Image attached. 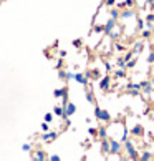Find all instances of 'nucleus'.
Returning a JSON list of instances; mask_svg holds the SVG:
<instances>
[{
	"label": "nucleus",
	"mask_w": 154,
	"mask_h": 161,
	"mask_svg": "<svg viewBox=\"0 0 154 161\" xmlns=\"http://www.w3.org/2000/svg\"><path fill=\"white\" fill-rule=\"evenodd\" d=\"M142 133H144V128H142L141 125H136V126L133 128V135L134 136H141Z\"/></svg>",
	"instance_id": "13"
},
{
	"label": "nucleus",
	"mask_w": 154,
	"mask_h": 161,
	"mask_svg": "<svg viewBox=\"0 0 154 161\" xmlns=\"http://www.w3.org/2000/svg\"><path fill=\"white\" fill-rule=\"evenodd\" d=\"M116 76H119V78H124V76H126L124 70H118V72H116Z\"/></svg>",
	"instance_id": "30"
},
{
	"label": "nucleus",
	"mask_w": 154,
	"mask_h": 161,
	"mask_svg": "<svg viewBox=\"0 0 154 161\" xmlns=\"http://www.w3.org/2000/svg\"><path fill=\"white\" fill-rule=\"evenodd\" d=\"M56 136H58V133H56V131H43L42 140L45 141V143H51V141L56 140Z\"/></svg>",
	"instance_id": "3"
},
{
	"label": "nucleus",
	"mask_w": 154,
	"mask_h": 161,
	"mask_svg": "<svg viewBox=\"0 0 154 161\" xmlns=\"http://www.w3.org/2000/svg\"><path fill=\"white\" fill-rule=\"evenodd\" d=\"M109 15H111V18H114V20H118V18L121 17V12L118 9H111L109 10Z\"/></svg>",
	"instance_id": "17"
},
{
	"label": "nucleus",
	"mask_w": 154,
	"mask_h": 161,
	"mask_svg": "<svg viewBox=\"0 0 154 161\" xmlns=\"http://www.w3.org/2000/svg\"><path fill=\"white\" fill-rule=\"evenodd\" d=\"M67 80H75V73L67 72Z\"/></svg>",
	"instance_id": "31"
},
{
	"label": "nucleus",
	"mask_w": 154,
	"mask_h": 161,
	"mask_svg": "<svg viewBox=\"0 0 154 161\" xmlns=\"http://www.w3.org/2000/svg\"><path fill=\"white\" fill-rule=\"evenodd\" d=\"M86 102H90V103H95V95H93L91 91H86Z\"/></svg>",
	"instance_id": "20"
},
{
	"label": "nucleus",
	"mask_w": 154,
	"mask_h": 161,
	"mask_svg": "<svg viewBox=\"0 0 154 161\" xmlns=\"http://www.w3.org/2000/svg\"><path fill=\"white\" fill-rule=\"evenodd\" d=\"M134 17V12L133 10H124V12H121V18H133Z\"/></svg>",
	"instance_id": "16"
},
{
	"label": "nucleus",
	"mask_w": 154,
	"mask_h": 161,
	"mask_svg": "<svg viewBox=\"0 0 154 161\" xmlns=\"http://www.w3.org/2000/svg\"><path fill=\"white\" fill-rule=\"evenodd\" d=\"M116 50L123 51V50H124V47H123V45H119V43H118V45H116Z\"/></svg>",
	"instance_id": "41"
},
{
	"label": "nucleus",
	"mask_w": 154,
	"mask_h": 161,
	"mask_svg": "<svg viewBox=\"0 0 154 161\" xmlns=\"http://www.w3.org/2000/svg\"><path fill=\"white\" fill-rule=\"evenodd\" d=\"M98 136H100V138H106V136H108V131H106V128L104 126L98 128Z\"/></svg>",
	"instance_id": "18"
},
{
	"label": "nucleus",
	"mask_w": 154,
	"mask_h": 161,
	"mask_svg": "<svg viewBox=\"0 0 154 161\" xmlns=\"http://www.w3.org/2000/svg\"><path fill=\"white\" fill-rule=\"evenodd\" d=\"M118 67L126 68V60H124V58H118Z\"/></svg>",
	"instance_id": "23"
},
{
	"label": "nucleus",
	"mask_w": 154,
	"mask_h": 161,
	"mask_svg": "<svg viewBox=\"0 0 154 161\" xmlns=\"http://www.w3.org/2000/svg\"><path fill=\"white\" fill-rule=\"evenodd\" d=\"M61 67H63V60H58V62H56V68L60 70Z\"/></svg>",
	"instance_id": "39"
},
{
	"label": "nucleus",
	"mask_w": 154,
	"mask_h": 161,
	"mask_svg": "<svg viewBox=\"0 0 154 161\" xmlns=\"http://www.w3.org/2000/svg\"><path fill=\"white\" fill-rule=\"evenodd\" d=\"M109 153H113V154H118V153H121V143L116 140H109Z\"/></svg>",
	"instance_id": "5"
},
{
	"label": "nucleus",
	"mask_w": 154,
	"mask_h": 161,
	"mask_svg": "<svg viewBox=\"0 0 154 161\" xmlns=\"http://www.w3.org/2000/svg\"><path fill=\"white\" fill-rule=\"evenodd\" d=\"M146 20H147V22H151V23H153V22H154V13H149V15H147V18H146Z\"/></svg>",
	"instance_id": "35"
},
{
	"label": "nucleus",
	"mask_w": 154,
	"mask_h": 161,
	"mask_svg": "<svg viewBox=\"0 0 154 161\" xmlns=\"http://www.w3.org/2000/svg\"><path fill=\"white\" fill-rule=\"evenodd\" d=\"M63 108H65V116H63V118H70V116H73V115L76 113V106L70 102L67 103V106H63Z\"/></svg>",
	"instance_id": "4"
},
{
	"label": "nucleus",
	"mask_w": 154,
	"mask_h": 161,
	"mask_svg": "<svg viewBox=\"0 0 154 161\" xmlns=\"http://www.w3.org/2000/svg\"><path fill=\"white\" fill-rule=\"evenodd\" d=\"M124 148H126V153H128V156L131 158V160H139V154H137L136 148L133 146L131 140H126L124 141Z\"/></svg>",
	"instance_id": "1"
},
{
	"label": "nucleus",
	"mask_w": 154,
	"mask_h": 161,
	"mask_svg": "<svg viewBox=\"0 0 154 161\" xmlns=\"http://www.w3.org/2000/svg\"><path fill=\"white\" fill-rule=\"evenodd\" d=\"M119 7H133V0H124L123 4H119Z\"/></svg>",
	"instance_id": "21"
},
{
	"label": "nucleus",
	"mask_w": 154,
	"mask_h": 161,
	"mask_svg": "<svg viewBox=\"0 0 154 161\" xmlns=\"http://www.w3.org/2000/svg\"><path fill=\"white\" fill-rule=\"evenodd\" d=\"M91 76H95V78H98V76H100V72H98V70H93V72H91Z\"/></svg>",
	"instance_id": "38"
},
{
	"label": "nucleus",
	"mask_w": 154,
	"mask_h": 161,
	"mask_svg": "<svg viewBox=\"0 0 154 161\" xmlns=\"http://www.w3.org/2000/svg\"><path fill=\"white\" fill-rule=\"evenodd\" d=\"M109 83H111V78H109V76L106 75V76H103V78L100 80L98 86H100V88L103 90V91H108V90H109Z\"/></svg>",
	"instance_id": "6"
},
{
	"label": "nucleus",
	"mask_w": 154,
	"mask_h": 161,
	"mask_svg": "<svg viewBox=\"0 0 154 161\" xmlns=\"http://www.w3.org/2000/svg\"><path fill=\"white\" fill-rule=\"evenodd\" d=\"M142 25H144V22H142V20H137V28H142Z\"/></svg>",
	"instance_id": "40"
},
{
	"label": "nucleus",
	"mask_w": 154,
	"mask_h": 161,
	"mask_svg": "<svg viewBox=\"0 0 154 161\" xmlns=\"http://www.w3.org/2000/svg\"><path fill=\"white\" fill-rule=\"evenodd\" d=\"M45 121H48V123H50V121H53V115H51V113H46L45 115Z\"/></svg>",
	"instance_id": "26"
},
{
	"label": "nucleus",
	"mask_w": 154,
	"mask_h": 161,
	"mask_svg": "<svg viewBox=\"0 0 154 161\" xmlns=\"http://www.w3.org/2000/svg\"><path fill=\"white\" fill-rule=\"evenodd\" d=\"M22 149L25 153H28V151H32V144H28V143H25V144H22Z\"/></svg>",
	"instance_id": "22"
},
{
	"label": "nucleus",
	"mask_w": 154,
	"mask_h": 161,
	"mask_svg": "<svg viewBox=\"0 0 154 161\" xmlns=\"http://www.w3.org/2000/svg\"><path fill=\"white\" fill-rule=\"evenodd\" d=\"M75 81H78L81 85H88V78L85 76V73H75Z\"/></svg>",
	"instance_id": "9"
},
{
	"label": "nucleus",
	"mask_w": 154,
	"mask_h": 161,
	"mask_svg": "<svg viewBox=\"0 0 154 161\" xmlns=\"http://www.w3.org/2000/svg\"><path fill=\"white\" fill-rule=\"evenodd\" d=\"M81 40H73V45H75V47H81Z\"/></svg>",
	"instance_id": "36"
},
{
	"label": "nucleus",
	"mask_w": 154,
	"mask_h": 161,
	"mask_svg": "<svg viewBox=\"0 0 154 161\" xmlns=\"http://www.w3.org/2000/svg\"><path fill=\"white\" fill-rule=\"evenodd\" d=\"M147 4H149V5L153 4V7H154V0H147Z\"/></svg>",
	"instance_id": "42"
},
{
	"label": "nucleus",
	"mask_w": 154,
	"mask_h": 161,
	"mask_svg": "<svg viewBox=\"0 0 154 161\" xmlns=\"http://www.w3.org/2000/svg\"><path fill=\"white\" fill-rule=\"evenodd\" d=\"M142 37H144V38H149L151 37V32H149V30H144V32H142Z\"/></svg>",
	"instance_id": "34"
},
{
	"label": "nucleus",
	"mask_w": 154,
	"mask_h": 161,
	"mask_svg": "<svg viewBox=\"0 0 154 161\" xmlns=\"http://www.w3.org/2000/svg\"><path fill=\"white\" fill-rule=\"evenodd\" d=\"M101 153L109 154V140H106V138H101Z\"/></svg>",
	"instance_id": "8"
},
{
	"label": "nucleus",
	"mask_w": 154,
	"mask_h": 161,
	"mask_svg": "<svg viewBox=\"0 0 154 161\" xmlns=\"http://www.w3.org/2000/svg\"><path fill=\"white\" fill-rule=\"evenodd\" d=\"M104 4H106V7H114V5H116V2H114V0H106Z\"/></svg>",
	"instance_id": "29"
},
{
	"label": "nucleus",
	"mask_w": 154,
	"mask_h": 161,
	"mask_svg": "<svg viewBox=\"0 0 154 161\" xmlns=\"http://www.w3.org/2000/svg\"><path fill=\"white\" fill-rule=\"evenodd\" d=\"M95 116H96V120H100V121H109V120H111V115L106 110H101L100 106L95 108Z\"/></svg>",
	"instance_id": "2"
},
{
	"label": "nucleus",
	"mask_w": 154,
	"mask_h": 161,
	"mask_svg": "<svg viewBox=\"0 0 154 161\" xmlns=\"http://www.w3.org/2000/svg\"><path fill=\"white\" fill-rule=\"evenodd\" d=\"M133 57H134V53H133V51H129V53H126V57H124V60H126V63H128L129 60L133 58Z\"/></svg>",
	"instance_id": "27"
},
{
	"label": "nucleus",
	"mask_w": 154,
	"mask_h": 161,
	"mask_svg": "<svg viewBox=\"0 0 154 161\" xmlns=\"http://www.w3.org/2000/svg\"><path fill=\"white\" fill-rule=\"evenodd\" d=\"M114 27H116V20H114V18H109V20L106 22V25H104V33L109 35L113 32V28H114Z\"/></svg>",
	"instance_id": "7"
},
{
	"label": "nucleus",
	"mask_w": 154,
	"mask_h": 161,
	"mask_svg": "<svg viewBox=\"0 0 154 161\" xmlns=\"http://www.w3.org/2000/svg\"><path fill=\"white\" fill-rule=\"evenodd\" d=\"M88 133H90V135H93V136H95L96 133H98V130H96V128H90V130H88Z\"/></svg>",
	"instance_id": "32"
},
{
	"label": "nucleus",
	"mask_w": 154,
	"mask_h": 161,
	"mask_svg": "<svg viewBox=\"0 0 154 161\" xmlns=\"http://www.w3.org/2000/svg\"><path fill=\"white\" fill-rule=\"evenodd\" d=\"M142 50H144V43H142V42H136V43H134V50H133L134 55H139Z\"/></svg>",
	"instance_id": "11"
},
{
	"label": "nucleus",
	"mask_w": 154,
	"mask_h": 161,
	"mask_svg": "<svg viewBox=\"0 0 154 161\" xmlns=\"http://www.w3.org/2000/svg\"><path fill=\"white\" fill-rule=\"evenodd\" d=\"M33 160H37V161H43V160H46V154H45V151H42V149H38L37 153H35L33 156Z\"/></svg>",
	"instance_id": "12"
},
{
	"label": "nucleus",
	"mask_w": 154,
	"mask_h": 161,
	"mask_svg": "<svg viewBox=\"0 0 154 161\" xmlns=\"http://www.w3.org/2000/svg\"><path fill=\"white\" fill-rule=\"evenodd\" d=\"M53 115H56V116H65V108L63 106H55V110H53Z\"/></svg>",
	"instance_id": "15"
},
{
	"label": "nucleus",
	"mask_w": 154,
	"mask_h": 161,
	"mask_svg": "<svg viewBox=\"0 0 154 161\" xmlns=\"http://www.w3.org/2000/svg\"><path fill=\"white\" fill-rule=\"evenodd\" d=\"M50 130V125H48V121H43L42 123V131H48Z\"/></svg>",
	"instance_id": "24"
},
{
	"label": "nucleus",
	"mask_w": 154,
	"mask_h": 161,
	"mask_svg": "<svg viewBox=\"0 0 154 161\" xmlns=\"http://www.w3.org/2000/svg\"><path fill=\"white\" fill-rule=\"evenodd\" d=\"M95 32H100V33H101V32H104V27H98V25H96L95 27Z\"/></svg>",
	"instance_id": "37"
},
{
	"label": "nucleus",
	"mask_w": 154,
	"mask_h": 161,
	"mask_svg": "<svg viewBox=\"0 0 154 161\" xmlns=\"http://www.w3.org/2000/svg\"><path fill=\"white\" fill-rule=\"evenodd\" d=\"M153 86H154V80H153Z\"/></svg>",
	"instance_id": "43"
},
{
	"label": "nucleus",
	"mask_w": 154,
	"mask_h": 161,
	"mask_svg": "<svg viewBox=\"0 0 154 161\" xmlns=\"http://www.w3.org/2000/svg\"><path fill=\"white\" fill-rule=\"evenodd\" d=\"M153 153L151 151H142V154L139 156V160H142V161H149V160H153Z\"/></svg>",
	"instance_id": "14"
},
{
	"label": "nucleus",
	"mask_w": 154,
	"mask_h": 161,
	"mask_svg": "<svg viewBox=\"0 0 154 161\" xmlns=\"http://www.w3.org/2000/svg\"><path fill=\"white\" fill-rule=\"evenodd\" d=\"M136 63H137V58H131L128 63H126V68H133V67H136Z\"/></svg>",
	"instance_id": "19"
},
{
	"label": "nucleus",
	"mask_w": 154,
	"mask_h": 161,
	"mask_svg": "<svg viewBox=\"0 0 154 161\" xmlns=\"http://www.w3.org/2000/svg\"><path fill=\"white\" fill-rule=\"evenodd\" d=\"M147 63H154V51L149 53V57H147Z\"/></svg>",
	"instance_id": "28"
},
{
	"label": "nucleus",
	"mask_w": 154,
	"mask_h": 161,
	"mask_svg": "<svg viewBox=\"0 0 154 161\" xmlns=\"http://www.w3.org/2000/svg\"><path fill=\"white\" fill-rule=\"evenodd\" d=\"M58 76L61 78V80H67V72H65V70H60V72H58Z\"/></svg>",
	"instance_id": "25"
},
{
	"label": "nucleus",
	"mask_w": 154,
	"mask_h": 161,
	"mask_svg": "<svg viewBox=\"0 0 154 161\" xmlns=\"http://www.w3.org/2000/svg\"><path fill=\"white\" fill-rule=\"evenodd\" d=\"M50 161H60V156H58V154H51Z\"/></svg>",
	"instance_id": "33"
},
{
	"label": "nucleus",
	"mask_w": 154,
	"mask_h": 161,
	"mask_svg": "<svg viewBox=\"0 0 154 161\" xmlns=\"http://www.w3.org/2000/svg\"><path fill=\"white\" fill-rule=\"evenodd\" d=\"M65 95H68V88H67V86L58 88V90H55V91H53V96L55 98H61V96H65Z\"/></svg>",
	"instance_id": "10"
},
{
	"label": "nucleus",
	"mask_w": 154,
	"mask_h": 161,
	"mask_svg": "<svg viewBox=\"0 0 154 161\" xmlns=\"http://www.w3.org/2000/svg\"><path fill=\"white\" fill-rule=\"evenodd\" d=\"M153 51H154V45H153Z\"/></svg>",
	"instance_id": "44"
}]
</instances>
